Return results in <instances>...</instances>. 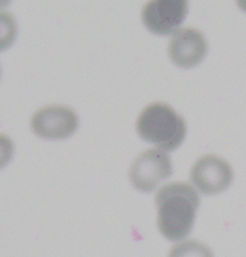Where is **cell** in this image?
<instances>
[{"instance_id": "6da1fadb", "label": "cell", "mask_w": 246, "mask_h": 257, "mask_svg": "<svg viewBox=\"0 0 246 257\" xmlns=\"http://www.w3.org/2000/svg\"><path fill=\"white\" fill-rule=\"evenodd\" d=\"M200 199L188 183L173 182L161 187L155 195L157 227L171 241L186 239L191 232Z\"/></svg>"}, {"instance_id": "7a4b0ae2", "label": "cell", "mask_w": 246, "mask_h": 257, "mask_svg": "<svg viewBox=\"0 0 246 257\" xmlns=\"http://www.w3.org/2000/svg\"><path fill=\"white\" fill-rule=\"evenodd\" d=\"M139 137L159 150L172 152L180 147L187 134L184 117L170 105L154 102L145 107L136 119Z\"/></svg>"}, {"instance_id": "3957f363", "label": "cell", "mask_w": 246, "mask_h": 257, "mask_svg": "<svg viewBox=\"0 0 246 257\" xmlns=\"http://www.w3.org/2000/svg\"><path fill=\"white\" fill-rule=\"evenodd\" d=\"M173 173L170 157L159 149H148L137 156L130 168L133 187L142 193H150Z\"/></svg>"}, {"instance_id": "277c9868", "label": "cell", "mask_w": 246, "mask_h": 257, "mask_svg": "<svg viewBox=\"0 0 246 257\" xmlns=\"http://www.w3.org/2000/svg\"><path fill=\"white\" fill-rule=\"evenodd\" d=\"M31 128L42 139H65L76 132L78 117L75 110L61 105L45 106L37 110L31 118Z\"/></svg>"}, {"instance_id": "5b68a950", "label": "cell", "mask_w": 246, "mask_h": 257, "mask_svg": "<svg viewBox=\"0 0 246 257\" xmlns=\"http://www.w3.org/2000/svg\"><path fill=\"white\" fill-rule=\"evenodd\" d=\"M233 180V170L227 161L214 155L199 158L191 167L190 181L203 195H217Z\"/></svg>"}, {"instance_id": "8992f818", "label": "cell", "mask_w": 246, "mask_h": 257, "mask_svg": "<svg viewBox=\"0 0 246 257\" xmlns=\"http://www.w3.org/2000/svg\"><path fill=\"white\" fill-rule=\"evenodd\" d=\"M189 3L184 0H155L144 5L141 19L144 27L157 36L175 33L186 20Z\"/></svg>"}, {"instance_id": "52a82bcc", "label": "cell", "mask_w": 246, "mask_h": 257, "mask_svg": "<svg viewBox=\"0 0 246 257\" xmlns=\"http://www.w3.org/2000/svg\"><path fill=\"white\" fill-rule=\"evenodd\" d=\"M208 44L201 32L185 28L174 34L168 45L171 61L178 67L189 69L197 66L207 53Z\"/></svg>"}, {"instance_id": "ba28073f", "label": "cell", "mask_w": 246, "mask_h": 257, "mask_svg": "<svg viewBox=\"0 0 246 257\" xmlns=\"http://www.w3.org/2000/svg\"><path fill=\"white\" fill-rule=\"evenodd\" d=\"M168 257H214L206 244L196 239H189L175 244Z\"/></svg>"}, {"instance_id": "9c48e42d", "label": "cell", "mask_w": 246, "mask_h": 257, "mask_svg": "<svg viewBox=\"0 0 246 257\" xmlns=\"http://www.w3.org/2000/svg\"><path fill=\"white\" fill-rule=\"evenodd\" d=\"M17 36V23L14 16L6 11H0V52L8 49Z\"/></svg>"}, {"instance_id": "30bf717a", "label": "cell", "mask_w": 246, "mask_h": 257, "mask_svg": "<svg viewBox=\"0 0 246 257\" xmlns=\"http://www.w3.org/2000/svg\"><path fill=\"white\" fill-rule=\"evenodd\" d=\"M14 153L13 141L6 135L0 134V169L7 166Z\"/></svg>"}, {"instance_id": "8fae6325", "label": "cell", "mask_w": 246, "mask_h": 257, "mask_svg": "<svg viewBox=\"0 0 246 257\" xmlns=\"http://www.w3.org/2000/svg\"><path fill=\"white\" fill-rule=\"evenodd\" d=\"M237 4L238 5H245V7H242V8L244 9V11H246V1H239Z\"/></svg>"}]
</instances>
